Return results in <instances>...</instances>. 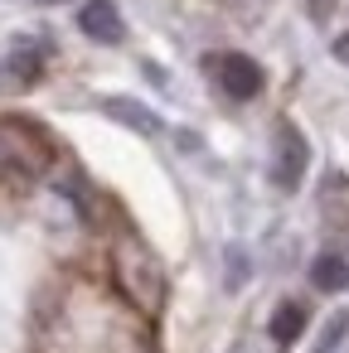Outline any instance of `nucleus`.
Returning <instances> with one entry per match:
<instances>
[{
    "instance_id": "nucleus-12",
    "label": "nucleus",
    "mask_w": 349,
    "mask_h": 353,
    "mask_svg": "<svg viewBox=\"0 0 349 353\" xmlns=\"http://www.w3.org/2000/svg\"><path fill=\"white\" fill-rule=\"evenodd\" d=\"M44 6H64V0H44Z\"/></svg>"
},
{
    "instance_id": "nucleus-5",
    "label": "nucleus",
    "mask_w": 349,
    "mask_h": 353,
    "mask_svg": "<svg viewBox=\"0 0 349 353\" xmlns=\"http://www.w3.org/2000/svg\"><path fill=\"white\" fill-rule=\"evenodd\" d=\"M78 30L88 39H97V44H122V34H126V25H122L112 0H88V6L78 10Z\"/></svg>"
},
{
    "instance_id": "nucleus-8",
    "label": "nucleus",
    "mask_w": 349,
    "mask_h": 353,
    "mask_svg": "<svg viewBox=\"0 0 349 353\" xmlns=\"http://www.w3.org/2000/svg\"><path fill=\"white\" fill-rule=\"evenodd\" d=\"M310 285H315V290H344V285H349V261L334 256V252L315 256V266H310Z\"/></svg>"
},
{
    "instance_id": "nucleus-9",
    "label": "nucleus",
    "mask_w": 349,
    "mask_h": 353,
    "mask_svg": "<svg viewBox=\"0 0 349 353\" xmlns=\"http://www.w3.org/2000/svg\"><path fill=\"white\" fill-rule=\"evenodd\" d=\"M344 334H349V310H334V314L325 319L320 339H315V353H334V348L344 343Z\"/></svg>"
},
{
    "instance_id": "nucleus-2",
    "label": "nucleus",
    "mask_w": 349,
    "mask_h": 353,
    "mask_svg": "<svg viewBox=\"0 0 349 353\" xmlns=\"http://www.w3.org/2000/svg\"><path fill=\"white\" fill-rule=\"evenodd\" d=\"M49 170V145L20 126V121H6L0 126V174L6 179H39Z\"/></svg>"
},
{
    "instance_id": "nucleus-1",
    "label": "nucleus",
    "mask_w": 349,
    "mask_h": 353,
    "mask_svg": "<svg viewBox=\"0 0 349 353\" xmlns=\"http://www.w3.org/2000/svg\"><path fill=\"white\" fill-rule=\"evenodd\" d=\"M112 276H117V290L141 314H160V305H165V266L146 247V237L117 232V242H112Z\"/></svg>"
},
{
    "instance_id": "nucleus-11",
    "label": "nucleus",
    "mask_w": 349,
    "mask_h": 353,
    "mask_svg": "<svg viewBox=\"0 0 349 353\" xmlns=\"http://www.w3.org/2000/svg\"><path fill=\"white\" fill-rule=\"evenodd\" d=\"M334 59H339V63H349V34H339V39H334Z\"/></svg>"
},
{
    "instance_id": "nucleus-7",
    "label": "nucleus",
    "mask_w": 349,
    "mask_h": 353,
    "mask_svg": "<svg viewBox=\"0 0 349 353\" xmlns=\"http://www.w3.org/2000/svg\"><path fill=\"white\" fill-rule=\"evenodd\" d=\"M301 329H305V305H301V300H281L276 314H272V324H267V334L286 348V343L301 339Z\"/></svg>"
},
{
    "instance_id": "nucleus-6",
    "label": "nucleus",
    "mask_w": 349,
    "mask_h": 353,
    "mask_svg": "<svg viewBox=\"0 0 349 353\" xmlns=\"http://www.w3.org/2000/svg\"><path fill=\"white\" fill-rule=\"evenodd\" d=\"M102 112H107L112 121H122V126L141 131V136H160V117H155L151 107L131 102V97H107V102H102Z\"/></svg>"
},
{
    "instance_id": "nucleus-10",
    "label": "nucleus",
    "mask_w": 349,
    "mask_h": 353,
    "mask_svg": "<svg viewBox=\"0 0 349 353\" xmlns=\"http://www.w3.org/2000/svg\"><path fill=\"white\" fill-rule=\"evenodd\" d=\"M228 266H233V271H228V285H243V281H247V256H243L238 247H228Z\"/></svg>"
},
{
    "instance_id": "nucleus-4",
    "label": "nucleus",
    "mask_w": 349,
    "mask_h": 353,
    "mask_svg": "<svg viewBox=\"0 0 349 353\" xmlns=\"http://www.w3.org/2000/svg\"><path fill=\"white\" fill-rule=\"evenodd\" d=\"M209 63H214L218 88H223L233 102H252V97L262 92V68H257L247 54H218V59H209Z\"/></svg>"
},
{
    "instance_id": "nucleus-3",
    "label": "nucleus",
    "mask_w": 349,
    "mask_h": 353,
    "mask_svg": "<svg viewBox=\"0 0 349 353\" xmlns=\"http://www.w3.org/2000/svg\"><path fill=\"white\" fill-rule=\"evenodd\" d=\"M305 165H310V145L305 136L291 126V121H276V150H272V184L281 194H296L301 179H305Z\"/></svg>"
}]
</instances>
